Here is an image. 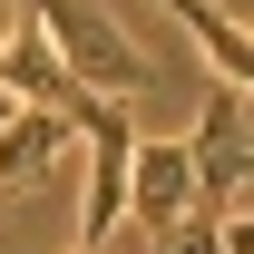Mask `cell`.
Returning a JSON list of instances; mask_svg holds the SVG:
<instances>
[{
    "mask_svg": "<svg viewBox=\"0 0 254 254\" xmlns=\"http://www.w3.org/2000/svg\"><path fill=\"white\" fill-rule=\"evenodd\" d=\"M20 10H30L39 30L59 39V59L78 68L88 88H108V98H137L147 78H157V68H147V49H137V39H127L118 20L98 10V0H20Z\"/></svg>",
    "mask_w": 254,
    "mask_h": 254,
    "instance_id": "6da1fadb",
    "label": "cell"
},
{
    "mask_svg": "<svg viewBox=\"0 0 254 254\" xmlns=\"http://www.w3.org/2000/svg\"><path fill=\"white\" fill-rule=\"evenodd\" d=\"M186 205H195V147L137 137V157H127V235H137V245H157Z\"/></svg>",
    "mask_w": 254,
    "mask_h": 254,
    "instance_id": "7a4b0ae2",
    "label": "cell"
},
{
    "mask_svg": "<svg viewBox=\"0 0 254 254\" xmlns=\"http://www.w3.org/2000/svg\"><path fill=\"white\" fill-rule=\"evenodd\" d=\"M68 137H78V118L10 98V118H0V186H39V176L59 166V147H68Z\"/></svg>",
    "mask_w": 254,
    "mask_h": 254,
    "instance_id": "3957f363",
    "label": "cell"
},
{
    "mask_svg": "<svg viewBox=\"0 0 254 254\" xmlns=\"http://www.w3.org/2000/svg\"><path fill=\"white\" fill-rule=\"evenodd\" d=\"M235 166H254V127L235 98H205V118H195V205H225Z\"/></svg>",
    "mask_w": 254,
    "mask_h": 254,
    "instance_id": "277c9868",
    "label": "cell"
},
{
    "mask_svg": "<svg viewBox=\"0 0 254 254\" xmlns=\"http://www.w3.org/2000/svg\"><path fill=\"white\" fill-rule=\"evenodd\" d=\"M157 10H176V20L195 30V49H205L225 78H245V88H254V30H245V20H225L215 0H157Z\"/></svg>",
    "mask_w": 254,
    "mask_h": 254,
    "instance_id": "5b68a950",
    "label": "cell"
},
{
    "mask_svg": "<svg viewBox=\"0 0 254 254\" xmlns=\"http://www.w3.org/2000/svg\"><path fill=\"white\" fill-rule=\"evenodd\" d=\"M147 254H225V205H186Z\"/></svg>",
    "mask_w": 254,
    "mask_h": 254,
    "instance_id": "8992f818",
    "label": "cell"
},
{
    "mask_svg": "<svg viewBox=\"0 0 254 254\" xmlns=\"http://www.w3.org/2000/svg\"><path fill=\"white\" fill-rule=\"evenodd\" d=\"M225 254H254V215H225Z\"/></svg>",
    "mask_w": 254,
    "mask_h": 254,
    "instance_id": "52a82bcc",
    "label": "cell"
},
{
    "mask_svg": "<svg viewBox=\"0 0 254 254\" xmlns=\"http://www.w3.org/2000/svg\"><path fill=\"white\" fill-rule=\"evenodd\" d=\"M78 254H118V245H78Z\"/></svg>",
    "mask_w": 254,
    "mask_h": 254,
    "instance_id": "ba28073f",
    "label": "cell"
}]
</instances>
